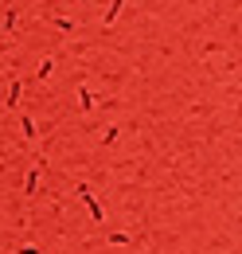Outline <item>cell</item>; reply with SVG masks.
Here are the masks:
<instances>
[{"label": "cell", "mask_w": 242, "mask_h": 254, "mask_svg": "<svg viewBox=\"0 0 242 254\" xmlns=\"http://www.w3.org/2000/svg\"><path fill=\"white\" fill-rule=\"evenodd\" d=\"M121 4H125V0H114V4H110V12H106V24H114V20H118V12H121Z\"/></svg>", "instance_id": "6da1fadb"}]
</instances>
